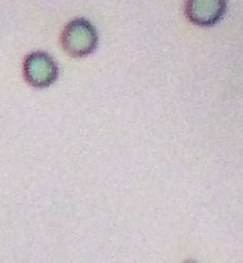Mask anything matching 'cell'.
I'll return each instance as SVG.
<instances>
[{
    "label": "cell",
    "mask_w": 243,
    "mask_h": 263,
    "mask_svg": "<svg viewBox=\"0 0 243 263\" xmlns=\"http://www.w3.org/2000/svg\"><path fill=\"white\" fill-rule=\"evenodd\" d=\"M60 45L70 57H87L97 49L99 34L96 28L87 18H74L63 28Z\"/></svg>",
    "instance_id": "obj_1"
},
{
    "label": "cell",
    "mask_w": 243,
    "mask_h": 263,
    "mask_svg": "<svg viewBox=\"0 0 243 263\" xmlns=\"http://www.w3.org/2000/svg\"><path fill=\"white\" fill-rule=\"evenodd\" d=\"M23 74L29 86L42 90L55 83L59 74V67L54 58L48 53L33 51L25 58Z\"/></svg>",
    "instance_id": "obj_2"
},
{
    "label": "cell",
    "mask_w": 243,
    "mask_h": 263,
    "mask_svg": "<svg viewBox=\"0 0 243 263\" xmlns=\"http://www.w3.org/2000/svg\"><path fill=\"white\" fill-rule=\"evenodd\" d=\"M228 11V0H186L184 13L196 27H214Z\"/></svg>",
    "instance_id": "obj_3"
}]
</instances>
